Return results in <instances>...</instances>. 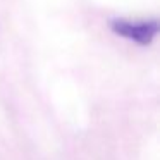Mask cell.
Segmentation results:
<instances>
[{
  "label": "cell",
  "mask_w": 160,
  "mask_h": 160,
  "mask_svg": "<svg viewBox=\"0 0 160 160\" xmlns=\"http://www.w3.org/2000/svg\"><path fill=\"white\" fill-rule=\"evenodd\" d=\"M108 28L115 36L134 43L138 47H150L158 36V19H124L115 18L108 21Z\"/></svg>",
  "instance_id": "6da1fadb"
}]
</instances>
